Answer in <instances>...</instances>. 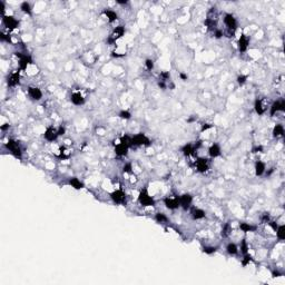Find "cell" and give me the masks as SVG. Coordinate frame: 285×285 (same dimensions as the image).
<instances>
[{"label": "cell", "instance_id": "obj_1", "mask_svg": "<svg viewBox=\"0 0 285 285\" xmlns=\"http://www.w3.org/2000/svg\"><path fill=\"white\" fill-rule=\"evenodd\" d=\"M6 147L10 150V153L12 154L16 158H21V148L19 147V145H18V142H15L13 139H9L8 140V142L6 144Z\"/></svg>", "mask_w": 285, "mask_h": 285}, {"label": "cell", "instance_id": "obj_2", "mask_svg": "<svg viewBox=\"0 0 285 285\" xmlns=\"http://www.w3.org/2000/svg\"><path fill=\"white\" fill-rule=\"evenodd\" d=\"M138 201L142 206H154L155 205V201L152 196H149V194L147 193L146 189L140 192L139 197H138Z\"/></svg>", "mask_w": 285, "mask_h": 285}, {"label": "cell", "instance_id": "obj_3", "mask_svg": "<svg viewBox=\"0 0 285 285\" xmlns=\"http://www.w3.org/2000/svg\"><path fill=\"white\" fill-rule=\"evenodd\" d=\"M132 142H133V146H140V145H146L148 146L150 145V140H149V138L147 136H146L145 134H138V135H136V136L132 137Z\"/></svg>", "mask_w": 285, "mask_h": 285}, {"label": "cell", "instance_id": "obj_4", "mask_svg": "<svg viewBox=\"0 0 285 285\" xmlns=\"http://www.w3.org/2000/svg\"><path fill=\"white\" fill-rule=\"evenodd\" d=\"M224 23H225V25L227 26V28L232 31L233 30V33L236 30L237 28V21L236 19H235V17L233 16V15H230V13H227V15H225V17H224Z\"/></svg>", "mask_w": 285, "mask_h": 285}, {"label": "cell", "instance_id": "obj_5", "mask_svg": "<svg viewBox=\"0 0 285 285\" xmlns=\"http://www.w3.org/2000/svg\"><path fill=\"white\" fill-rule=\"evenodd\" d=\"M16 55L20 58V60H19L20 69H21V70H26L27 66L33 62V59H31V57H30L29 55H21L20 52H17Z\"/></svg>", "mask_w": 285, "mask_h": 285}, {"label": "cell", "instance_id": "obj_6", "mask_svg": "<svg viewBox=\"0 0 285 285\" xmlns=\"http://www.w3.org/2000/svg\"><path fill=\"white\" fill-rule=\"evenodd\" d=\"M110 196H111V199H113L116 204H123L124 202H125V199H126L125 193H124L123 191H120V189H117V191L113 192Z\"/></svg>", "mask_w": 285, "mask_h": 285}, {"label": "cell", "instance_id": "obj_7", "mask_svg": "<svg viewBox=\"0 0 285 285\" xmlns=\"http://www.w3.org/2000/svg\"><path fill=\"white\" fill-rule=\"evenodd\" d=\"M165 203L166 207L169 208V209H176L178 208L181 205H179V197H167L165 198Z\"/></svg>", "mask_w": 285, "mask_h": 285}, {"label": "cell", "instance_id": "obj_8", "mask_svg": "<svg viewBox=\"0 0 285 285\" xmlns=\"http://www.w3.org/2000/svg\"><path fill=\"white\" fill-rule=\"evenodd\" d=\"M58 130L56 129V128H54V127H49V128H47L45 132V138L48 142H54V140L57 139V137H58Z\"/></svg>", "mask_w": 285, "mask_h": 285}, {"label": "cell", "instance_id": "obj_9", "mask_svg": "<svg viewBox=\"0 0 285 285\" xmlns=\"http://www.w3.org/2000/svg\"><path fill=\"white\" fill-rule=\"evenodd\" d=\"M3 23L10 30H12L18 27V21L12 16H3Z\"/></svg>", "mask_w": 285, "mask_h": 285}, {"label": "cell", "instance_id": "obj_10", "mask_svg": "<svg viewBox=\"0 0 285 285\" xmlns=\"http://www.w3.org/2000/svg\"><path fill=\"white\" fill-rule=\"evenodd\" d=\"M192 202H193V197H192V195H189V194H184L179 197V205H181L184 209H187V208L191 206Z\"/></svg>", "mask_w": 285, "mask_h": 285}, {"label": "cell", "instance_id": "obj_11", "mask_svg": "<svg viewBox=\"0 0 285 285\" xmlns=\"http://www.w3.org/2000/svg\"><path fill=\"white\" fill-rule=\"evenodd\" d=\"M284 109H285V101L277 100L272 105L269 114H271V116H273V115H275V113H277V111H283Z\"/></svg>", "mask_w": 285, "mask_h": 285}, {"label": "cell", "instance_id": "obj_12", "mask_svg": "<svg viewBox=\"0 0 285 285\" xmlns=\"http://www.w3.org/2000/svg\"><path fill=\"white\" fill-rule=\"evenodd\" d=\"M28 94H29V96L33 98V100H39V99H41V97H42L41 90L37 87H29L28 88Z\"/></svg>", "mask_w": 285, "mask_h": 285}, {"label": "cell", "instance_id": "obj_13", "mask_svg": "<svg viewBox=\"0 0 285 285\" xmlns=\"http://www.w3.org/2000/svg\"><path fill=\"white\" fill-rule=\"evenodd\" d=\"M124 33H125V29H124L123 26H118L116 27L115 29H114L113 33H111V36H110V39H109V42H113L115 41V40H117L118 38H120L121 36L124 35Z\"/></svg>", "mask_w": 285, "mask_h": 285}, {"label": "cell", "instance_id": "obj_14", "mask_svg": "<svg viewBox=\"0 0 285 285\" xmlns=\"http://www.w3.org/2000/svg\"><path fill=\"white\" fill-rule=\"evenodd\" d=\"M196 168L198 172H206L208 169V160L206 158H199L198 160H196Z\"/></svg>", "mask_w": 285, "mask_h": 285}, {"label": "cell", "instance_id": "obj_15", "mask_svg": "<svg viewBox=\"0 0 285 285\" xmlns=\"http://www.w3.org/2000/svg\"><path fill=\"white\" fill-rule=\"evenodd\" d=\"M248 44H249V40L246 36L245 35L241 36L240 40H238V49H240V51L241 52L246 51L247 47H248Z\"/></svg>", "mask_w": 285, "mask_h": 285}, {"label": "cell", "instance_id": "obj_16", "mask_svg": "<svg viewBox=\"0 0 285 285\" xmlns=\"http://www.w3.org/2000/svg\"><path fill=\"white\" fill-rule=\"evenodd\" d=\"M19 79H20L19 71H17V72H13V74H11L9 77H8V86H10V87H13V86L18 85V84H19Z\"/></svg>", "mask_w": 285, "mask_h": 285}, {"label": "cell", "instance_id": "obj_17", "mask_svg": "<svg viewBox=\"0 0 285 285\" xmlns=\"http://www.w3.org/2000/svg\"><path fill=\"white\" fill-rule=\"evenodd\" d=\"M71 103L74 105H77V106H79V105H83L85 103V99L84 97H83V95L80 94V93H74V94L71 95Z\"/></svg>", "mask_w": 285, "mask_h": 285}, {"label": "cell", "instance_id": "obj_18", "mask_svg": "<svg viewBox=\"0 0 285 285\" xmlns=\"http://www.w3.org/2000/svg\"><path fill=\"white\" fill-rule=\"evenodd\" d=\"M128 148H129L128 146L124 145L123 142H119V144L115 147V153H116V155H118V156H125V155H127Z\"/></svg>", "mask_w": 285, "mask_h": 285}, {"label": "cell", "instance_id": "obj_19", "mask_svg": "<svg viewBox=\"0 0 285 285\" xmlns=\"http://www.w3.org/2000/svg\"><path fill=\"white\" fill-rule=\"evenodd\" d=\"M208 154H209V156L211 157H218V156L220 155V147L217 144H213V145L209 147V149H208Z\"/></svg>", "mask_w": 285, "mask_h": 285}, {"label": "cell", "instance_id": "obj_20", "mask_svg": "<svg viewBox=\"0 0 285 285\" xmlns=\"http://www.w3.org/2000/svg\"><path fill=\"white\" fill-rule=\"evenodd\" d=\"M181 152L184 153L185 156H191V155H194L195 152H196V148H195L194 145H192V144H187V145H185L183 148H181Z\"/></svg>", "mask_w": 285, "mask_h": 285}, {"label": "cell", "instance_id": "obj_21", "mask_svg": "<svg viewBox=\"0 0 285 285\" xmlns=\"http://www.w3.org/2000/svg\"><path fill=\"white\" fill-rule=\"evenodd\" d=\"M192 216L194 220H202L205 217V212L201 208H193L192 209Z\"/></svg>", "mask_w": 285, "mask_h": 285}, {"label": "cell", "instance_id": "obj_22", "mask_svg": "<svg viewBox=\"0 0 285 285\" xmlns=\"http://www.w3.org/2000/svg\"><path fill=\"white\" fill-rule=\"evenodd\" d=\"M265 169H266V167H265V164L263 162H256V164H255V174H256V176H261V175H263L264 174V172H265Z\"/></svg>", "mask_w": 285, "mask_h": 285}, {"label": "cell", "instance_id": "obj_23", "mask_svg": "<svg viewBox=\"0 0 285 285\" xmlns=\"http://www.w3.org/2000/svg\"><path fill=\"white\" fill-rule=\"evenodd\" d=\"M69 184H70L75 189H81V188L84 187V184H83V183H81V181L76 177L71 178L70 181H69Z\"/></svg>", "mask_w": 285, "mask_h": 285}, {"label": "cell", "instance_id": "obj_24", "mask_svg": "<svg viewBox=\"0 0 285 285\" xmlns=\"http://www.w3.org/2000/svg\"><path fill=\"white\" fill-rule=\"evenodd\" d=\"M283 134H284V127H283V125H276L275 127H274V129H273V135L275 137H280V136H283Z\"/></svg>", "mask_w": 285, "mask_h": 285}, {"label": "cell", "instance_id": "obj_25", "mask_svg": "<svg viewBox=\"0 0 285 285\" xmlns=\"http://www.w3.org/2000/svg\"><path fill=\"white\" fill-rule=\"evenodd\" d=\"M104 13L107 16V18H108V20H109L110 23H113V21L117 20V18H118L117 13L115 12V11H113V10H105Z\"/></svg>", "mask_w": 285, "mask_h": 285}, {"label": "cell", "instance_id": "obj_26", "mask_svg": "<svg viewBox=\"0 0 285 285\" xmlns=\"http://www.w3.org/2000/svg\"><path fill=\"white\" fill-rule=\"evenodd\" d=\"M276 235L279 237V240L283 241L285 238V226L284 225H281V226L276 227Z\"/></svg>", "mask_w": 285, "mask_h": 285}, {"label": "cell", "instance_id": "obj_27", "mask_svg": "<svg viewBox=\"0 0 285 285\" xmlns=\"http://www.w3.org/2000/svg\"><path fill=\"white\" fill-rule=\"evenodd\" d=\"M226 249H227V253L230 254V255H235V254H237V252H238V247H237L236 244H234V243L228 244Z\"/></svg>", "mask_w": 285, "mask_h": 285}, {"label": "cell", "instance_id": "obj_28", "mask_svg": "<svg viewBox=\"0 0 285 285\" xmlns=\"http://www.w3.org/2000/svg\"><path fill=\"white\" fill-rule=\"evenodd\" d=\"M240 227H241V230H243V232H252V230H256V227L255 226H253V225H249V224H247V223H242L240 225Z\"/></svg>", "mask_w": 285, "mask_h": 285}, {"label": "cell", "instance_id": "obj_29", "mask_svg": "<svg viewBox=\"0 0 285 285\" xmlns=\"http://www.w3.org/2000/svg\"><path fill=\"white\" fill-rule=\"evenodd\" d=\"M255 110L259 115H262V114H264V111H265V108L263 107V104H262V101L261 100L255 101Z\"/></svg>", "mask_w": 285, "mask_h": 285}, {"label": "cell", "instance_id": "obj_30", "mask_svg": "<svg viewBox=\"0 0 285 285\" xmlns=\"http://www.w3.org/2000/svg\"><path fill=\"white\" fill-rule=\"evenodd\" d=\"M20 9L23 10L25 13H28V15L31 13V7H30L29 2H23L21 3V6H20Z\"/></svg>", "mask_w": 285, "mask_h": 285}, {"label": "cell", "instance_id": "obj_31", "mask_svg": "<svg viewBox=\"0 0 285 285\" xmlns=\"http://www.w3.org/2000/svg\"><path fill=\"white\" fill-rule=\"evenodd\" d=\"M155 220H157L158 223H164V222H167V216L163 213H157L155 216Z\"/></svg>", "mask_w": 285, "mask_h": 285}, {"label": "cell", "instance_id": "obj_32", "mask_svg": "<svg viewBox=\"0 0 285 285\" xmlns=\"http://www.w3.org/2000/svg\"><path fill=\"white\" fill-rule=\"evenodd\" d=\"M130 116H132V115H130V113L128 110H121L119 113V117L123 118V119H129Z\"/></svg>", "mask_w": 285, "mask_h": 285}, {"label": "cell", "instance_id": "obj_33", "mask_svg": "<svg viewBox=\"0 0 285 285\" xmlns=\"http://www.w3.org/2000/svg\"><path fill=\"white\" fill-rule=\"evenodd\" d=\"M203 252L206 253V254H213V253L216 252V247L214 246H205L203 248Z\"/></svg>", "mask_w": 285, "mask_h": 285}, {"label": "cell", "instance_id": "obj_34", "mask_svg": "<svg viewBox=\"0 0 285 285\" xmlns=\"http://www.w3.org/2000/svg\"><path fill=\"white\" fill-rule=\"evenodd\" d=\"M241 249H242V253H243V254H247V252H248V246H247V243H246V241L245 240L242 241Z\"/></svg>", "mask_w": 285, "mask_h": 285}, {"label": "cell", "instance_id": "obj_35", "mask_svg": "<svg viewBox=\"0 0 285 285\" xmlns=\"http://www.w3.org/2000/svg\"><path fill=\"white\" fill-rule=\"evenodd\" d=\"M145 66L148 70H152V69L154 68V62H153L152 59H147L145 62Z\"/></svg>", "mask_w": 285, "mask_h": 285}, {"label": "cell", "instance_id": "obj_36", "mask_svg": "<svg viewBox=\"0 0 285 285\" xmlns=\"http://www.w3.org/2000/svg\"><path fill=\"white\" fill-rule=\"evenodd\" d=\"M251 259H252L251 255H248V254H245V257H244V259L242 261V264H243L244 266H246L247 264H248V263L251 262Z\"/></svg>", "mask_w": 285, "mask_h": 285}, {"label": "cell", "instance_id": "obj_37", "mask_svg": "<svg viewBox=\"0 0 285 285\" xmlns=\"http://www.w3.org/2000/svg\"><path fill=\"white\" fill-rule=\"evenodd\" d=\"M230 224H226L225 225V227H224V230H223V236H228V234H230Z\"/></svg>", "mask_w": 285, "mask_h": 285}, {"label": "cell", "instance_id": "obj_38", "mask_svg": "<svg viewBox=\"0 0 285 285\" xmlns=\"http://www.w3.org/2000/svg\"><path fill=\"white\" fill-rule=\"evenodd\" d=\"M246 79H247L246 76H243V75H242V76H238V77H237V83L240 85H243L244 83L246 81Z\"/></svg>", "mask_w": 285, "mask_h": 285}, {"label": "cell", "instance_id": "obj_39", "mask_svg": "<svg viewBox=\"0 0 285 285\" xmlns=\"http://www.w3.org/2000/svg\"><path fill=\"white\" fill-rule=\"evenodd\" d=\"M0 37H1V40H2V41H8V42L11 41V39H10L9 36H8V35H5L3 33H1V36H0Z\"/></svg>", "mask_w": 285, "mask_h": 285}, {"label": "cell", "instance_id": "obj_40", "mask_svg": "<svg viewBox=\"0 0 285 285\" xmlns=\"http://www.w3.org/2000/svg\"><path fill=\"white\" fill-rule=\"evenodd\" d=\"M124 172L127 173L132 172V164H126V165L124 166Z\"/></svg>", "mask_w": 285, "mask_h": 285}, {"label": "cell", "instance_id": "obj_41", "mask_svg": "<svg viewBox=\"0 0 285 285\" xmlns=\"http://www.w3.org/2000/svg\"><path fill=\"white\" fill-rule=\"evenodd\" d=\"M262 150H263L262 146H256V147L253 148V153H259V152H262Z\"/></svg>", "mask_w": 285, "mask_h": 285}, {"label": "cell", "instance_id": "obj_42", "mask_svg": "<svg viewBox=\"0 0 285 285\" xmlns=\"http://www.w3.org/2000/svg\"><path fill=\"white\" fill-rule=\"evenodd\" d=\"M211 127H212L211 124H204V125L202 126V132H204V130L208 129V128H211Z\"/></svg>", "mask_w": 285, "mask_h": 285}, {"label": "cell", "instance_id": "obj_43", "mask_svg": "<svg viewBox=\"0 0 285 285\" xmlns=\"http://www.w3.org/2000/svg\"><path fill=\"white\" fill-rule=\"evenodd\" d=\"M57 130H58V135H59V136H60V135H64V134H65V128H64L62 126L59 127V128H58Z\"/></svg>", "mask_w": 285, "mask_h": 285}, {"label": "cell", "instance_id": "obj_44", "mask_svg": "<svg viewBox=\"0 0 285 285\" xmlns=\"http://www.w3.org/2000/svg\"><path fill=\"white\" fill-rule=\"evenodd\" d=\"M223 36V31L222 30H216V33H215V37L216 38H220Z\"/></svg>", "mask_w": 285, "mask_h": 285}, {"label": "cell", "instance_id": "obj_45", "mask_svg": "<svg viewBox=\"0 0 285 285\" xmlns=\"http://www.w3.org/2000/svg\"><path fill=\"white\" fill-rule=\"evenodd\" d=\"M7 128H9V125H8V124H5L3 126H1V130H6Z\"/></svg>", "mask_w": 285, "mask_h": 285}, {"label": "cell", "instance_id": "obj_46", "mask_svg": "<svg viewBox=\"0 0 285 285\" xmlns=\"http://www.w3.org/2000/svg\"><path fill=\"white\" fill-rule=\"evenodd\" d=\"M181 79H184V80H186V79H187V76H186L185 74H181Z\"/></svg>", "mask_w": 285, "mask_h": 285}, {"label": "cell", "instance_id": "obj_47", "mask_svg": "<svg viewBox=\"0 0 285 285\" xmlns=\"http://www.w3.org/2000/svg\"><path fill=\"white\" fill-rule=\"evenodd\" d=\"M118 3H120V5H124V3H127V1H117Z\"/></svg>", "mask_w": 285, "mask_h": 285}]
</instances>
